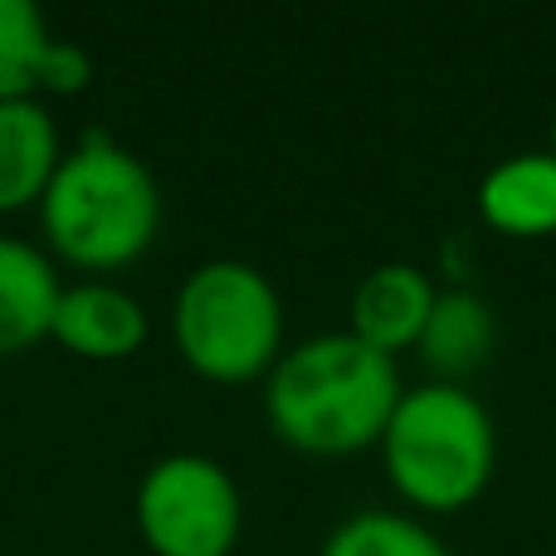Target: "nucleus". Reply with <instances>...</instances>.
I'll use <instances>...</instances> for the list:
<instances>
[{
	"label": "nucleus",
	"instance_id": "nucleus-15",
	"mask_svg": "<svg viewBox=\"0 0 556 556\" xmlns=\"http://www.w3.org/2000/svg\"><path fill=\"white\" fill-rule=\"evenodd\" d=\"M547 152L556 156V117H552V147H547Z\"/></svg>",
	"mask_w": 556,
	"mask_h": 556
},
{
	"label": "nucleus",
	"instance_id": "nucleus-5",
	"mask_svg": "<svg viewBox=\"0 0 556 556\" xmlns=\"http://www.w3.org/2000/svg\"><path fill=\"white\" fill-rule=\"evenodd\" d=\"M137 532L152 556H235L244 532V493L211 454H162L137 483Z\"/></svg>",
	"mask_w": 556,
	"mask_h": 556
},
{
	"label": "nucleus",
	"instance_id": "nucleus-9",
	"mask_svg": "<svg viewBox=\"0 0 556 556\" xmlns=\"http://www.w3.org/2000/svg\"><path fill=\"white\" fill-rule=\"evenodd\" d=\"M59 293V264L45 254V244L0 235V356H25L45 342Z\"/></svg>",
	"mask_w": 556,
	"mask_h": 556
},
{
	"label": "nucleus",
	"instance_id": "nucleus-10",
	"mask_svg": "<svg viewBox=\"0 0 556 556\" xmlns=\"http://www.w3.org/2000/svg\"><path fill=\"white\" fill-rule=\"evenodd\" d=\"M479 220L508 240H552L556 235V156H503L479 181Z\"/></svg>",
	"mask_w": 556,
	"mask_h": 556
},
{
	"label": "nucleus",
	"instance_id": "nucleus-13",
	"mask_svg": "<svg viewBox=\"0 0 556 556\" xmlns=\"http://www.w3.org/2000/svg\"><path fill=\"white\" fill-rule=\"evenodd\" d=\"M49 45L54 35L29 0H0V103L39 98Z\"/></svg>",
	"mask_w": 556,
	"mask_h": 556
},
{
	"label": "nucleus",
	"instance_id": "nucleus-3",
	"mask_svg": "<svg viewBox=\"0 0 556 556\" xmlns=\"http://www.w3.org/2000/svg\"><path fill=\"white\" fill-rule=\"evenodd\" d=\"M376 450L395 498L425 518L473 508L498 469V430L489 405L469 386L450 381L405 386Z\"/></svg>",
	"mask_w": 556,
	"mask_h": 556
},
{
	"label": "nucleus",
	"instance_id": "nucleus-7",
	"mask_svg": "<svg viewBox=\"0 0 556 556\" xmlns=\"http://www.w3.org/2000/svg\"><path fill=\"white\" fill-rule=\"evenodd\" d=\"M434 298H440V288L420 264L405 260L376 264V269L356 278L352 298H346V332L395 362L401 352L420 346L425 323L434 313Z\"/></svg>",
	"mask_w": 556,
	"mask_h": 556
},
{
	"label": "nucleus",
	"instance_id": "nucleus-1",
	"mask_svg": "<svg viewBox=\"0 0 556 556\" xmlns=\"http://www.w3.org/2000/svg\"><path fill=\"white\" fill-rule=\"evenodd\" d=\"M405 386L391 356L352 332H317L283 346L264 376V420L274 440L313 459H346L376 450Z\"/></svg>",
	"mask_w": 556,
	"mask_h": 556
},
{
	"label": "nucleus",
	"instance_id": "nucleus-6",
	"mask_svg": "<svg viewBox=\"0 0 556 556\" xmlns=\"http://www.w3.org/2000/svg\"><path fill=\"white\" fill-rule=\"evenodd\" d=\"M147 332H152V317L137 293H127L113 278H78L59 293L49 342L84 362H127L147 346Z\"/></svg>",
	"mask_w": 556,
	"mask_h": 556
},
{
	"label": "nucleus",
	"instance_id": "nucleus-14",
	"mask_svg": "<svg viewBox=\"0 0 556 556\" xmlns=\"http://www.w3.org/2000/svg\"><path fill=\"white\" fill-rule=\"evenodd\" d=\"M88 78H93V64H88V54L78 45H68V39H54L49 45V59H45V78H39V93H84Z\"/></svg>",
	"mask_w": 556,
	"mask_h": 556
},
{
	"label": "nucleus",
	"instance_id": "nucleus-8",
	"mask_svg": "<svg viewBox=\"0 0 556 556\" xmlns=\"http://www.w3.org/2000/svg\"><path fill=\"white\" fill-rule=\"evenodd\" d=\"M64 152V137L39 98L0 103V215L39 211Z\"/></svg>",
	"mask_w": 556,
	"mask_h": 556
},
{
	"label": "nucleus",
	"instance_id": "nucleus-12",
	"mask_svg": "<svg viewBox=\"0 0 556 556\" xmlns=\"http://www.w3.org/2000/svg\"><path fill=\"white\" fill-rule=\"evenodd\" d=\"M317 556H454L425 518L401 508H362L327 532Z\"/></svg>",
	"mask_w": 556,
	"mask_h": 556
},
{
	"label": "nucleus",
	"instance_id": "nucleus-4",
	"mask_svg": "<svg viewBox=\"0 0 556 556\" xmlns=\"http://www.w3.org/2000/svg\"><path fill=\"white\" fill-rule=\"evenodd\" d=\"M283 298L244 260H205L172 298V342L211 386H264L283 356Z\"/></svg>",
	"mask_w": 556,
	"mask_h": 556
},
{
	"label": "nucleus",
	"instance_id": "nucleus-2",
	"mask_svg": "<svg viewBox=\"0 0 556 556\" xmlns=\"http://www.w3.org/2000/svg\"><path fill=\"white\" fill-rule=\"evenodd\" d=\"M39 235L49 260L84 278L123 274L162 235V186L142 156L93 127L59 162L39 201Z\"/></svg>",
	"mask_w": 556,
	"mask_h": 556
},
{
	"label": "nucleus",
	"instance_id": "nucleus-11",
	"mask_svg": "<svg viewBox=\"0 0 556 556\" xmlns=\"http://www.w3.org/2000/svg\"><path fill=\"white\" fill-rule=\"evenodd\" d=\"M493 342H498L493 307L469 288H444L434 298V313L425 323V337L415 352H420L430 381L464 386V376H473L493 356Z\"/></svg>",
	"mask_w": 556,
	"mask_h": 556
}]
</instances>
